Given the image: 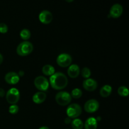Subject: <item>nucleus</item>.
Segmentation results:
<instances>
[{
  "mask_svg": "<svg viewBox=\"0 0 129 129\" xmlns=\"http://www.w3.org/2000/svg\"><path fill=\"white\" fill-rule=\"evenodd\" d=\"M49 84L55 90H62L68 86V79L63 73H55L50 76Z\"/></svg>",
  "mask_w": 129,
  "mask_h": 129,
  "instance_id": "f257e3e1",
  "label": "nucleus"
},
{
  "mask_svg": "<svg viewBox=\"0 0 129 129\" xmlns=\"http://www.w3.org/2000/svg\"><path fill=\"white\" fill-rule=\"evenodd\" d=\"M34 50V45L29 41H23L20 43L16 48V53L20 56H27Z\"/></svg>",
  "mask_w": 129,
  "mask_h": 129,
  "instance_id": "f03ea898",
  "label": "nucleus"
},
{
  "mask_svg": "<svg viewBox=\"0 0 129 129\" xmlns=\"http://www.w3.org/2000/svg\"><path fill=\"white\" fill-rule=\"evenodd\" d=\"M20 96V91L16 88H11L6 93V101L11 105H16L19 102Z\"/></svg>",
  "mask_w": 129,
  "mask_h": 129,
  "instance_id": "7ed1b4c3",
  "label": "nucleus"
},
{
  "mask_svg": "<svg viewBox=\"0 0 129 129\" xmlns=\"http://www.w3.org/2000/svg\"><path fill=\"white\" fill-rule=\"evenodd\" d=\"M55 101L60 106H66L71 103L72 97L67 91H59L55 95Z\"/></svg>",
  "mask_w": 129,
  "mask_h": 129,
  "instance_id": "20e7f679",
  "label": "nucleus"
},
{
  "mask_svg": "<svg viewBox=\"0 0 129 129\" xmlns=\"http://www.w3.org/2000/svg\"><path fill=\"white\" fill-rule=\"evenodd\" d=\"M82 113V108L79 104L73 103L69 105L66 110V114L70 118H77Z\"/></svg>",
  "mask_w": 129,
  "mask_h": 129,
  "instance_id": "39448f33",
  "label": "nucleus"
},
{
  "mask_svg": "<svg viewBox=\"0 0 129 129\" xmlns=\"http://www.w3.org/2000/svg\"><path fill=\"white\" fill-rule=\"evenodd\" d=\"M34 85L36 88L41 91H45L48 89L49 87V82L48 81L47 79L45 77L40 76L37 77L34 80Z\"/></svg>",
  "mask_w": 129,
  "mask_h": 129,
  "instance_id": "423d86ee",
  "label": "nucleus"
},
{
  "mask_svg": "<svg viewBox=\"0 0 129 129\" xmlns=\"http://www.w3.org/2000/svg\"><path fill=\"white\" fill-rule=\"evenodd\" d=\"M72 57L69 54L63 53L58 55L57 57V64L62 68H67L71 65Z\"/></svg>",
  "mask_w": 129,
  "mask_h": 129,
  "instance_id": "0eeeda50",
  "label": "nucleus"
},
{
  "mask_svg": "<svg viewBox=\"0 0 129 129\" xmlns=\"http://www.w3.org/2000/svg\"><path fill=\"white\" fill-rule=\"evenodd\" d=\"M100 107V103L96 100L91 99L87 101L84 106L85 112L89 113H93L96 112Z\"/></svg>",
  "mask_w": 129,
  "mask_h": 129,
  "instance_id": "6e6552de",
  "label": "nucleus"
},
{
  "mask_svg": "<svg viewBox=\"0 0 129 129\" xmlns=\"http://www.w3.org/2000/svg\"><path fill=\"white\" fill-rule=\"evenodd\" d=\"M123 13V7L120 4H115L111 7L110 10V13L108 15V18H118L122 15Z\"/></svg>",
  "mask_w": 129,
  "mask_h": 129,
  "instance_id": "1a4fd4ad",
  "label": "nucleus"
},
{
  "mask_svg": "<svg viewBox=\"0 0 129 129\" xmlns=\"http://www.w3.org/2000/svg\"><path fill=\"white\" fill-rule=\"evenodd\" d=\"M39 18L42 23L47 25L52 21L53 16L52 14L48 10H43L39 14Z\"/></svg>",
  "mask_w": 129,
  "mask_h": 129,
  "instance_id": "9d476101",
  "label": "nucleus"
},
{
  "mask_svg": "<svg viewBox=\"0 0 129 129\" xmlns=\"http://www.w3.org/2000/svg\"><path fill=\"white\" fill-rule=\"evenodd\" d=\"M83 86L85 90L88 91H93L96 90L98 87V83L96 81L91 78L86 79L83 83Z\"/></svg>",
  "mask_w": 129,
  "mask_h": 129,
  "instance_id": "9b49d317",
  "label": "nucleus"
},
{
  "mask_svg": "<svg viewBox=\"0 0 129 129\" xmlns=\"http://www.w3.org/2000/svg\"><path fill=\"white\" fill-rule=\"evenodd\" d=\"M5 80L8 84L13 85L18 83L20 81V76L18 73L15 72H10L5 75Z\"/></svg>",
  "mask_w": 129,
  "mask_h": 129,
  "instance_id": "f8f14e48",
  "label": "nucleus"
},
{
  "mask_svg": "<svg viewBox=\"0 0 129 129\" xmlns=\"http://www.w3.org/2000/svg\"><path fill=\"white\" fill-rule=\"evenodd\" d=\"M80 74V68L77 64H72L69 66L68 74L71 78H76Z\"/></svg>",
  "mask_w": 129,
  "mask_h": 129,
  "instance_id": "ddd939ff",
  "label": "nucleus"
},
{
  "mask_svg": "<svg viewBox=\"0 0 129 129\" xmlns=\"http://www.w3.org/2000/svg\"><path fill=\"white\" fill-rule=\"evenodd\" d=\"M47 98L45 93L43 91H39L35 93L32 97V100L36 104H41L44 103Z\"/></svg>",
  "mask_w": 129,
  "mask_h": 129,
  "instance_id": "4468645a",
  "label": "nucleus"
},
{
  "mask_svg": "<svg viewBox=\"0 0 129 129\" xmlns=\"http://www.w3.org/2000/svg\"><path fill=\"white\" fill-rule=\"evenodd\" d=\"M84 129H96L98 127V121L94 117H89L84 123Z\"/></svg>",
  "mask_w": 129,
  "mask_h": 129,
  "instance_id": "2eb2a0df",
  "label": "nucleus"
},
{
  "mask_svg": "<svg viewBox=\"0 0 129 129\" xmlns=\"http://www.w3.org/2000/svg\"><path fill=\"white\" fill-rule=\"evenodd\" d=\"M112 92V88L111 86L108 85V84H106V85L103 86L100 90V94L101 96L103 97V98H107L111 94Z\"/></svg>",
  "mask_w": 129,
  "mask_h": 129,
  "instance_id": "dca6fc26",
  "label": "nucleus"
},
{
  "mask_svg": "<svg viewBox=\"0 0 129 129\" xmlns=\"http://www.w3.org/2000/svg\"><path fill=\"white\" fill-rule=\"evenodd\" d=\"M42 73L44 75L50 76L55 73V68L50 64H46L42 68Z\"/></svg>",
  "mask_w": 129,
  "mask_h": 129,
  "instance_id": "f3484780",
  "label": "nucleus"
},
{
  "mask_svg": "<svg viewBox=\"0 0 129 129\" xmlns=\"http://www.w3.org/2000/svg\"><path fill=\"white\" fill-rule=\"evenodd\" d=\"M71 126L73 129H83L84 128V123L79 118H74L71 121Z\"/></svg>",
  "mask_w": 129,
  "mask_h": 129,
  "instance_id": "a211bd4d",
  "label": "nucleus"
},
{
  "mask_svg": "<svg viewBox=\"0 0 129 129\" xmlns=\"http://www.w3.org/2000/svg\"><path fill=\"white\" fill-rule=\"evenodd\" d=\"M20 36L22 40H25V41H27L31 37V33H30V30H28L26 28H24L20 31Z\"/></svg>",
  "mask_w": 129,
  "mask_h": 129,
  "instance_id": "6ab92c4d",
  "label": "nucleus"
},
{
  "mask_svg": "<svg viewBox=\"0 0 129 129\" xmlns=\"http://www.w3.org/2000/svg\"><path fill=\"white\" fill-rule=\"evenodd\" d=\"M117 93L119 94L120 96L122 97H127L128 95V89L126 86H122L118 88V90H117Z\"/></svg>",
  "mask_w": 129,
  "mask_h": 129,
  "instance_id": "aec40b11",
  "label": "nucleus"
},
{
  "mask_svg": "<svg viewBox=\"0 0 129 129\" xmlns=\"http://www.w3.org/2000/svg\"><path fill=\"white\" fill-rule=\"evenodd\" d=\"M82 95H83V91L79 88H74V89L72 90L71 94L72 98H74V99L80 98Z\"/></svg>",
  "mask_w": 129,
  "mask_h": 129,
  "instance_id": "412c9836",
  "label": "nucleus"
},
{
  "mask_svg": "<svg viewBox=\"0 0 129 129\" xmlns=\"http://www.w3.org/2000/svg\"><path fill=\"white\" fill-rule=\"evenodd\" d=\"M81 73L82 77L84 78H85V79L89 78V77L91 76V74L90 69L88 68H83L81 70Z\"/></svg>",
  "mask_w": 129,
  "mask_h": 129,
  "instance_id": "4be33fe9",
  "label": "nucleus"
},
{
  "mask_svg": "<svg viewBox=\"0 0 129 129\" xmlns=\"http://www.w3.org/2000/svg\"><path fill=\"white\" fill-rule=\"evenodd\" d=\"M19 111V107L18 106L16 105H11L10 107H9L8 112L9 113H11L12 115L16 114Z\"/></svg>",
  "mask_w": 129,
  "mask_h": 129,
  "instance_id": "5701e85b",
  "label": "nucleus"
},
{
  "mask_svg": "<svg viewBox=\"0 0 129 129\" xmlns=\"http://www.w3.org/2000/svg\"><path fill=\"white\" fill-rule=\"evenodd\" d=\"M8 31V27L7 25L4 23H0V33L1 34H6Z\"/></svg>",
  "mask_w": 129,
  "mask_h": 129,
  "instance_id": "b1692460",
  "label": "nucleus"
},
{
  "mask_svg": "<svg viewBox=\"0 0 129 129\" xmlns=\"http://www.w3.org/2000/svg\"><path fill=\"white\" fill-rule=\"evenodd\" d=\"M6 95L5 90L3 88H0V97H4Z\"/></svg>",
  "mask_w": 129,
  "mask_h": 129,
  "instance_id": "393cba45",
  "label": "nucleus"
},
{
  "mask_svg": "<svg viewBox=\"0 0 129 129\" xmlns=\"http://www.w3.org/2000/svg\"><path fill=\"white\" fill-rule=\"evenodd\" d=\"M71 118H70L69 117H67V118H65V120H64V122H65L66 124H69V123H71Z\"/></svg>",
  "mask_w": 129,
  "mask_h": 129,
  "instance_id": "a878e982",
  "label": "nucleus"
},
{
  "mask_svg": "<svg viewBox=\"0 0 129 129\" xmlns=\"http://www.w3.org/2000/svg\"><path fill=\"white\" fill-rule=\"evenodd\" d=\"M24 74H25V73H24V72L23 71H20L18 72V76L20 77V76H23Z\"/></svg>",
  "mask_w": 129,
  "mask_h": 129,
  "instance_id": "bb28decb",
  "label": "nucleus"
},
{
  "mask_svg": "<svg viewBox=\"0 0 129 129\" xmlns=\"http://www.w3.org/2000/svg\"><path fill=\"white\" fill-rule=\"evenodd\" d=\"M3 62V57L1 55V54H0V65L2 64Z\"/></svg>",
  "mask_w": 129,
  "mask_h": 129,
  "instance_id": "cd10ccee",
  "label": "nucleus"
},
{
  "mask_svg": "<svg viewBox=\"0 0 129 129\" xmlns=\"http://www.w3.org/2000/svg\"><path fill=\"white\" fill-rule=\"evenodd\" d=\"M39 129H50L48 127H46V126H43V127H41L39 128Z\"/></svg>",
  "mask_w": 129,
  "mask_h": 129,
  "instance_id": "c85d7f7f",
  "label": "nucleus"
},
{
  "mask_svg": "<svg viewBox=\"0 0 129 129\" xmlns=\"http://www.w3.org/2000/svg\"><path fill=\"white\" fill-rule=\"evenodd\" d=\"M66 1L67 2L71 3V2H72V1H74V0H66Z\"/></svg>",
  "mask_w": 129,
  "mask_h": 129,
  "instance_id": "c756f323",
  "label": "nucleus"
}]
</instances>
